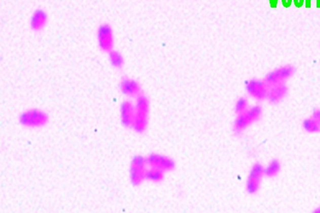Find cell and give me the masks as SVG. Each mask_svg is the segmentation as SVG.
Here are the masks:
<instances>
[{
	"label": "cell",
	"instance_id": "5b68a950",
	"mask_svg": "<svg viewBox=\"0 0 320 213\" xmlns=\"http://www.w3.org/2000/svg\"><path fill=\"white\" fill-rule=\"evenodd\" d=\"M97 43L102 52H110L114 48V32L108 23L100 25L97 30Z\"/></svg>",
	"mask_w": 320,
	"mask_h": 213
},
{
	"label": "cell",
	"instance_id": "7a4b0ae2",
	"mask_svg": "<svg viewBox=\"0 0 320 213\" xmlns=\"http://www.w3.org/2000/svg\"><path fill=\"white\" fill-rule=\"evenodd\" d=\"M48 122V114L37 108L25 111L19 117L20 124L27 128H41Z\"/></svg>",
	"mask_w": 320,
	"mask_h": 213
},
{
	"label": "cell",
	"instance_id": "5bb4252c",
	"mask_svg": "<svg viewBox=\"0 0 320 213\" xmlns=\"http://www.w3.org/2000/svg\"><path fill=\"white\" fill-rule=\"evenodd\" d=\"M109 61L114 68H117V69H121L125 64V60H124L122 54L121 52L115 51V50H112L111 52H109Z\"/></svg>",
	"mask_w": 320,
	"mask_h": 213
},
{
	"label": "cell",
	"instance_id": "4fadbf2b",
	"mask_svg": "<svg viewBox=\"0 0 320 213\" xmlns=\"http://www.w3.org/2000/svg\"><path fill=\"white\" fill-rule=\"evenodd\" d=\"M287 92H288V89H287V87L285 83L275 84V86L269 87L267 98L272 103H279L280 101L286 97Z\"/></svg>",
	"mask_w": 320,
	"mask_h": 213
},
{
	"label": "cell",
	"instance_id": "52a82bcc",
	"mask_svg": "<svg viewBox=\"0 0 320 213\" xmlns=\"http://www.w3.org/2000/svg\"><path fill=\"white\" fill-rule=\"evenodd\" d=\"M147 165L151 167L157 168L162 172H171L175 168V162L169 157L161 154H151L146 158Z\"/></svg>",
	"mask_w": 320,
	"mask_h": 213
},
{
	"label": "cell",
	"instance_id": "3957f363",
	"mask_svg": "<svg viewBox=\"0 0 320 213\" xmlns=\"http://www.w3.org/2000/svg\"><path fill=\"white\" fill-rule=\"evenodd\" d=\"M147 160L141 155L133 157L130 165L129 178L133 186H139L146 179Z\"/></svg>",
	"mask_w": 320,
	"mask_h": 213
},
{
	"label": "cell",
	"instance_id": "6da1fadb",
	"mask_svg": "<svg viewBox=\"0 0 320 213\" xmlns=\"http://www.w3.org/2000/svg\"><path fill=\"white\" fill-rule=\"evenodd\" d=\"M135 105V120L132 129L137 133H144L148 126L150 102L143 92L136 97Z\"/></svg>",
	"mask_w": 320,
	"mask_h": 213
},
{
	"label": "cell",
	"instance_id": "2e32d148",
	"mask_svg": "<svg viewBox=\"0 0 320 213\" xmlns=\"http://www.w3.org/2000/svg\"><path fill=\"white\" fill-rule=\"evenodd\" d=\"M280 169H281V166H280L279 162L277 161V159H272L269 165L264 169V174L269 178H272L278 174Z\"/></svg>",
	"mask_w": 320,
	"mask_h": 213
},
{
	"label": "cell",
	"instance_id": "ba28073f",
	"mask_svg": "<svg viewBox=\"0 0 320 213\" xmlns=\"http://www.w3.org/2000/svg\"><path fill=\"white\" fill-rule=\"evenodd\" d=\"M246 90L248 94L255 97L258 100H263L268 97L269 86L266 84L265 80L261 81L257 79H252L248 81L246 86Z\"/></svg>",
	"mask_w": 320,
	"mask_h": 213
},
{
	"label": "cell",
	"instance_id": "9c48e42d",
	"mask_svg": "<svg viewBox=\"0 0 320 213\" xmlns=\"http://www.w3.org/2000/svg\"><path fill=\"white\" fill-rule=\"evenodd\" d=\"M263 174L264 169L262 165L261 164H255L247 178L246 189L248 194H256L258 191Z\"/></svg>",
	"mask_w": 320,
	"mask_h": 213
},
{
	"label": "cell",
	"instance_id": "30bf717a",
	"mask_svg": "<svg viewBox=\"0 0 320 213\" xmlns=\"http://www.w3.org/2000/svg\"><path fill=\"white\" fill-rule=\"evenodd\" d=\"M121 124L126 128L132 129L135 120V106L128 101H125L121 105Z\"/></svg>",
	"mask_w": 320,
	"mask_h": 213
},
{
	"label": "cell",
	"instance_id": "8992f818",
	"mask_svg": "<svg viewBox=\"0 0 320 213\" xmlns=\"http://www.w3.org/2000/svg\"><path fill=\"white\" fill-rule=\"evenodd\" d=\"M295 73V68L291 66H285L282 68H277L268 73L265 78V82L270 87L275 84H282L285 81L291 78Z\"/></svg>",
	"mask_w": 320,
	"mask_h": 213
},
{
	"label": "cell",
	"instance_id": "8fae6325",
	"mask_svg": "<svg viewBox=\"0 0 320 213\" xmlns=\"http://www.w3.org/2000/svg\"><path fill=\"white\" fill-rule=\"evenodd\" d=\"M121 93L129 97H137L142 93V90L137 81L130 78H123L120 83Z\"/></svg>",
	"mask_w": 320,
	"mask_h": 213
},
{
	"label": "cell",
	"instance_id": "7c38bea8",
	"mask_svg": "<svg viewBox=\"0 0 320 213\" xmlns=\"http://www.w3.org/2000/svg\"><path fill=\"white\" fill-rule=\"evenodd\" d=\"M48 22V15L46 11L41 9H38L32 13L30 19V27L33 31H41L46 27Z\"/></svg>",
	"mask_w": 320,
	"mask_h": 213
},
{
	"label": "cell",
	"instance_id": "e0dca14e",
	"mask_svg": "<svg viewBox=\"0 0 320 213\" xmlns=\"http://www.w3.org/2000/svg\"><path fill=\"white\" fill-rule=\"evenodd\" d=\"M303 128L308 133H317L320 132V124L313 118L306 119L303 122Z\"/></svg>",
	"mask_w": 320,
	"mask_h": 213
},
{
	"label": "cell",
	"instance_id": "d6986e66",
	"mask_svg": "<svg viewBox=\"0 0 320 213\" xmlns=\"http://www.w3.org/2000/svg\"><path fill=\"white\" fill-rule=\"evenodd\" d=\"M313 119H316L320 124V110H314V113H313Z\"/></svg>",
	"mask_w": 320,
	"mask_h": 213
},
{
	"label": "cell",
	"instance_id": "9a60e30c",
	"mask_svg": "<svg viewBox=\"0 0 320 213\" xmlns=\"http://www.w3.org/2000/svg\"><path fill=\"white\" fill-rule=\"evenodd\" d=\"M146 179L153 183H160L164 179V172L157 168L151 167L146 171Z\"/></svg>",
	"mask_w": 320,
	"mask_h": 213
},
{
	"label": "cell",
	"instance_id": "277c9868",
	"mask_svg": "<svg viewBox=\"0 0 320 213\" xmlns=\"http://www.w3.org/2000/svg\"><path fill=\"white\" fill-rule=\"evenodd\" d=\"M261 108L255 106L253 108H247L243 113L238 114L234 123L235 133H241L253 122L258 120L261 118Z\"/></svg>",
	"mask_w": 320,
	"mask_h": 213
},
{
	"label": "cell",
	"instance_id": "ac0fdd59",
	"mask_svg": "<svg viewBox=\"0 0 320 213\" xmlns=\"http://www.w3.org/2000/svg\"><path fill=\"white\" fill-rule=\"evenodd\" d=\"M247 109V102L245 98L242 97V98H240L237 101V103H236V113H243Z\"/></svg>",
	"mask_w": 320,
	"mask_h": 213
}]
</instances>
